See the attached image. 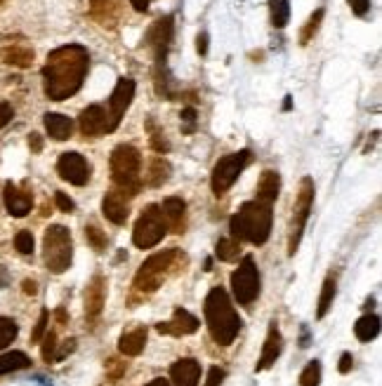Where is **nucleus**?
I'll use <instances>...</instances> for the list:
<instances>
[{"label":"nucleus","instance_id":"nucleus-45","mask_svg":"<svg viewBox=\"0 0 382 386\" xmlns=\"http://www.w3.org/2000/svg\"><path fill=\"white\" fill-rule=\"evenodd\" d=\"M59 346V344H57ZM76 351V339H66L64 344L59 346V351H54V360H64L69 353Z\"/></svg>","mask_w":382,"mask_h":386},{"label":"nucleus","instance_id":"nucleus-38","mask_svg":"<svg viewBox=\"0 0 382 386\" xmlns=\"http://www.w3.org/2000/svg\"><path fill=\"white\" fill-rule=\"evenodd\" d=\"M85 238L95 250H104L107 247V236H104L97 226H85Z\"/></svg>","mask_w":382,"mask_h":386},{"label":"nucleus","instance_id":"nucleus-44","mask_svg":"<svg viewBox=\"0 0 382 386\" xmlns=\"http://www.w3.org/2000/svg\"><path fill=\"white\" fill-rule=\"evenodd\" d=\"M182 121L187 123V125H184V132H194L196 130V109L194 107H187L182 111Z\"/></svg>","mask_w":382,"mask_h":386},{"label":"nucleus","instance_id":"nucleus-47","mask_svg":"<svg viewBox=\"0 0 382 386\" xmlns=\"http://www.w3.org/2000/svg\"><path fill=\"white\" fill-rule=\"evenodd\" d=\"M349 8L356 17H363L368 10H371V0H349Z\"/></svg>","mask_w":382,"mask_h":386},{"label":"nucleus","instance_id":"nucleus-19","mask_svg":"<svg viewBox=\"0 0 382 386\" xmlns=\"http://www.w3.org/2000/svg\"><path fill=\"white\" fill-rule=\"evenodd\" d=\"M201 363L196 358H180L170 367V386H199Z\"/></svg>","mask_w":382,"mask_h":386},{"label":"nucleus","instance_id":"nucleus-34","mask_svg":"<svg viewBox=\"0 0 382 386\" xmlns=\"http://www.w3.org/2000/svg\"><path fill=\"white\" fill-rule=\"evenodd\" d=\"M319 382H321V363H319V360H312V363H307V367L302 370L300 386H319Z\"/></svg>","mask_w":382,"mask_h":386},{"label":"nucleus","instance_id":"nucleus-40","mask_svg":"<svg viewBox=\"0 0 382 386\" xmlns=\"http://www.w3.org/2000/svg\"><path fill=\"white\" fill-rule=\"evenodd\" d=\"M125 370H128V363H121L119 358H109L107 360V377L111 379V382L121 379L123 375H125Z\"/></svg>","mask_w":382,"mask_h":386},{"label":"nucleus","instance_id":"nucleus-30","mask_svg":"<svg viewBox=\"0 0 382 386\" xmlns=\"http://www.w3.org/2000/svg\"><path fill=\"white\" fill-rule=\"evenodd\" d=\"M29 365H31V358L24 351H10V353H5V356H0V375L26 370Z\"/></svg>","mask_w":382,"mask_h":386},{"label":"nucleus","instance_id":"nucleus-22","mask_svg":"<svg viewBox=\"0 0 382 386\" xmlns=\"http://www.w3.org/2000/svg\"><path fill=\"white\" fill-rule=\"evenodd\" d=\"M146 337H149V332H146L144 325H137V327H130L125 330V332L121 334L119 339V351L123 356H139L142 351H144L146 346Z\"/></svg>","mask_w":382,"mask_h":386},{"label":"nucleus","instance_id":"nucleus-8","mask_svg":"<svg viewBox=\"0 0 382 386\" xmlns=\"http://www.w3.org/2000/svg\"><path fill=\"white\" fill-rule=\"evenodd\" d=\"M248 163H250V151H248V148L220 158L217 165L213 167V174H211V186H213L215 196H222V193L229 191L234 186V182L241 177V172L245 170V165H248Z\"/></svg>","mask_w":382,"mask_h":386},{"label":"nucleus","instance_id":"nucleus-26","mask_svg":"<svg viewBox=\"0 0 382 386\" xmlns=\"http://www.w3.org/2000/svg\"><path fill=\"white\" fill-rule=\"evenodd\" d=\"M0 57H3L5 64H10V66L26 68V66H31V61H33V49L22 47V45H12V47L0 49Z\"/></svg>","mask_w":382,"mask_h":386},{"label":"nucleus","instance_id":"nucleus-41","mask_svg":"<svg viewBox=\"0 0 382 386\" xmlns=\"http://www.w3.org/2000/svg\"><path fill=\"white\" fill-rule=\"evenodd\" d=\"M47 318H50V311L43 309L40 316H38V323H36L33 332H31V341H40L43 339V334L47 332Z\"/></svg>","mask_w":382,"mask_h":386},{"label":"nucleus","instance_id":"nucleus-56","mask_svg":"<svg viewBox=\"0 0 382 386\" xmlns=\"http://www.w3.org/2000/svg\"><path fill=\"white\" fill-rule=\"evenodd\" d=\"M291 99H293V97H286V104H283V109H286V111L293 109V102H291Z\"/></svg>","mask_w":382,"mask_h":386},{"label":"nucleus","instance_id":"nucleus-51","mask_svg":"<svg viewBox=\"0 0 382 386\" xmlns=\"http://www.w3.org/2000/svg\"><path fill=\"white\" fill-rule=\"evenodd\" d=\"M29 144H31V148H33V151H40V148H43V141H40V134H31L29 137Z\"/></svg>","mask_w":382,"mask_h":386},{"label":"nucleus","instance_id":"nucleus-52","mask_svg":"<svg viewBox=\"0 0 382 386\" xmlns=\"http://www.w3.org/2000/svg\"><path fill=\"white\" fill-rule=\"evenodd\" d=\"M149 3H151V0H130V5H132V8L137 10V12H146V8H149Z\"/></svg>","mask_w":382,"mask_h":386},{"label":"nucleus","instance_id":"nucleus-1","mask_svg":"<svg viewBox=\"0 0 382 386\" xmlns=\"http://www.w3.org/2000/svg\"><path fill=\"white\" fill-rule=\"evenodd\" d=\"M90 66V54L83 45H61L47 54L43 66V85L52 102H64L83 87Z\"/></svg>","mask_w":382,"mask_h":386},{"label":"nucleus","instance_id":"nucleus-17","mask_svg":"<svg viewBox=\"0 0 382 386\" xmlns=\"http://www.w3.org/2000/svg\"><path fill=\"white\" fill-rule=\"evenodd\" d=\"M78 123H81V132L85 137H100L104 132H109L107 109L100 107V104H90L88 109H83Z\"/></svg>","mask_w":382,"mask_h":386},{"label":"nucleus","instance_id":"nucleus-33","mask_svg":"<svg viewBox=\"0 0 382 386\" xmlns=\"http://www.w3.org/2000/svg\"><path fill=\"white\" fill-rule=\"evenodd\" d=\"M17 332H20V327H17V323L12 318H5V316H0V351H3L5 346L12 344L17 337Z\"/></svg>","mask_w":382,"mask_h":386},{"label":"nucleus","instance_id":"nucleus-4","mask_svg":"<svg viewBox=\"0 0 382 386\" xmlns=\"http://www.w3.org/2000/svg\"><path fill=\"white\" fill-rule=\"evenodd\" d=\"M139 167H142V155L137 148L130 144L116 146L114 153H111V172H114L116 189L128 193L130 198L137 196V191L142 189Z\"/></svg>","mask_w":382,"mask_h":386},{"label":"nucleus","instance_id":"nucleus-53","mask_svg":"<svg viewBox=\"0 0 382 386\" xmlns=\"http://www.w3.org/2000/svg\"><path fill=\"white\" fill-rule=\"evenodd\" d=\"M144 386H170L168 379H163V377H156V379H151L149 384H144Z\"/></svg>","mask_w":382,"mask_h":386},{"label":"nucleus","instance_id":"nucleus-2","mask_svg":"<svg viewBox=\"0 0 382 386\" xmlns=\"http://www.w3.org/2000/svg\"><path fill=\"white\" fill-rule=\"evenodd\" d=\"M203 314H206V325L211 337L215 339V344L220 346H229L234 344V339L238 337V330H241V318L231 307V300L227 295L224 288L215 285L208 292L206 304H203Z\"/></svg>","mask_w":382,"mask_h":386},{"label":"nucleus","instance_id":"nucleus-9","mask_svg":"<svg viewBox=\"0 0 382 386\" xmlns=\"http://www.w3.org/2000/svg\"><path fill=\"white\" fill-rule=\"evenodd\" d=\"M231 292L241 307H250L260 297V271L250 254L243 257L238 269L231 273Z\"/></svg>","mask_w":382,"mask_h":386},{"label":"nucleus","instance_id":"nucleus-15","mask_svg":"<svg viewBox=\"0 0 382 386\" xmlns=\"http://www.w3.org/2000/svg\"><path fill=\"white\" fill-rule=\"evenodd\" d=\"M199 318L194 314H189L187 309H175L170 321L158 323L156 330L161 334H170V337H184V334H194L199 330Z\"/></svg>","mask_w":382,"mask_h":386},{"label":"nucleus","instance_id":"nucleus-21","mask_svg":"<svg viewBox=\"0 0 382 386\" xmlns=\"http://www.w3.org/2000/svg\"><path fill=\"white\" fill-rule=\"evenodd\" d=\"M5 208L12 217H26L33 208L31 193L17 189L15 184H5Z\"/></svg>","mask_w":382,"mask_h":386},{"label":"nucleus","instance_id":"nucleus-55","mask_svg":"<svg viewBox=\"0 0 382 386\" xmlns=\"http://www.w3.org/2000/svg\"><path fill=\"white\" fill-rule=\"evenodd\" d=\"M57 321L59 323H66V311L64 309H57Z\"/></svg>","mask_w":382,"mask_h":386},{"label":"nucleus","instance_id":"nucleus-11","mask_svg":"<svg viewBox=\"0 0 382 386\" xmlns=\"http://www.w3.org/2000/svg\"><path fill=\"white\" fill-rule=\"evenodd\" d=\"M132 99H135V80L132 78H119V83H116L114 92H111L109 109H107L109 132H114V130L119 128L121 118L125 116V111L132 104Z\"/></svg>","mask_w":382,"mask_h":386},{"label":"nucleus","instance_id":"nucleus-29","mask_svg":"<svg viewBox=\"0 0 382 386\" xmlns=\"http://www.w3.org/2000/svg\"><path fill=\"white\" fill-rule=\"evenodd\" d=\"M335 295H337V280L328 276L323 280V288H321V297H319V309H316V318L321 321L326 318V314L330 311L333 302H335Z\"/></svg>","mask_w":382,"mask_h":386},{"label":"nucleus","instance_id":"nucleus-18","mask_svg":"<svg viewBox=\"0 0 382 386\" xmlns=\"http://www.w3.org/2000/svg\"><path fill=\"white\" fill-rule=\"evenodd\" d=\"M283 351V337H281V330H279V323L272 321L269 323V330H267V339H264V346H262V356L257 360L255 370L262 372V370H269L276 358L281 356Z\"/></svg>","mask_w":382,"mask_h":386},{"label":"nucleus","instance_id":"nucleus-39","mask_svg":"<svg viewBox=\"0 0 382 386\" xmlns=\"http://www.w3.org/2000/svg\"><path fill=\"white\" fill-rule=\"evenodd\" d=\"M15 247L17 252L22 254H31L33 252V236H31V231H20L15 236Z\"/></svg>","mask_w":382,"mask_h":386},{"label":"nucleus","instance_id":"nucleus-36","mask_svg":"<svg viewBox=\"0 0 382 386\" xmlns=\"http://www.w3.org/2000/svg\"><path fill=\"white\" fill-rule=\"evenodd\" d=\"M54 351H57V332L50 330V332L43 334V348H40V356L45 363H54Z\"/></svg>","mask_w":382,"mask_h":386},{"label":"nucleus","instance_id":"nucleus-16","mask_svg":"<svg viewBox=\"0 0 382 386\" xmlns=\"http://www.w3.org/2000/svg\"><path fill=\"white\" fill-rule=\"evenodd\" d=\"M102 213L111 224H125L128 217H130V196L123 193L119 189L109 191L102 201Z\"/></svg>","mask_w":382,"mask_h":386},{"label":"nucleus","instance_id":"nucleus-42","mask_svg":"<svg viewBox=\"0 0 382 386\" xmlns=\"http://www.w3.org/2000/svg\"><path fill=\"white\" fill-rule=\"evenodd\" d=\"M224 377H227V372H224V367H211L208 370V377H206V386H220L222 382H224Z\"/></svg>","mask_w":382,"mask_h":386},{"label":"nucleus","instance_id":"nucleus-32","mask_svg":"<svg viewBox=\"0 0 382 386\" xmlns=\"http://www.w3.org/2000/svg\"><path fill=\"white\" fill-rule=\"evenodd\" d=\"M291 20V5L288 0H272V22L276 29H283Z\"/></svg>","mask_w":382,"mask_h":386},{"label":"nucleus","instance_id":"nucleus-49","mask_svg":"<svg viewBox=\"0 0 382 386\" xmlns=\"http://www.w3.org/2000/svg\"><path fill=\"white\" fill-rule=\"evenodd\" d=\"M196 49H199L201 57L208 54V33H199V38H196Z\"/></svg>","mask_w":382,"mask_h":386},{"label":"nucleus","instance_id":"nucleus-46","mask_svg":"<svg viewBox=\"0 0 382 386\" xmlns=\"http://www.w3.org/2000/svg\"><path fill=\"white\" fill-rule=\"evenodd\" d=\"M12 118H15V111H12V107L8 102H3V99H0V128L8 125Z\"/></svg>","mask_w":382,"mask_h":386},{"label":"nucleus","instance_id":"nucleus-28","mask_svg":"<svg viewBox=\"0 0 382 386\" xmlns=\"http://www.w3.org/2000/svg\"><path fill=\"white\" fill-rule=\"evenodd\" d=\"M168 179H170V163L158 155V158H153L151 165H149V172H146V184L153 186V189H158V186H163Z\"/></svg>","mask_w":382,"mask_h":386},{"label":"nucleus","instance_id":"nucleus-27","mask_svg":"<svg viewBox=\"0 0 382 386\" xmlns=\"http://www.w3.org/2000/svg\"><path fill=\"white\" fill-rule=\"evenodd\" d=\"M354 334L359 341H371L380 334V318L375 314H366L361 316L359 321H356L354 325Z\"/></svg>","mask_w":382,"mask_h":386},{"label":"nucleus","instance_id":"nucleus-7","mask_svg":"<svg viewBox=\"0 0 382 386\" xmlns=\"http://www.w3.org/2000/svg\"><path fill=\"white\" fill-rule=\"evenodd\" d=\"M165 231H168V226H165L161 205H149V208L139 215L137 224H135L132 242L139 250H151V247H156L158 242L163 240Z\"/></svg>","mask_w":382,"mask_h":386},{"label":"nucleus","instance_id":"nucleus-10","mask_svg":"<svg viewBox=\"0 0 382 386\" xmlns=\"http://www.w3.org/2000/svg\"><path fill=\"white\" fill-rule=\"evenodd\" d=\"M312 203H314V182L310 177H305L300 182V191L298 198H295V208H293V224H291V240H288V254L298 252L302 231L307 226V219H310L312 213Z\"/></svg>","mask_w":382,"mask_h":386},{"label":"nucleus","instance_id":"nucleus-35","mask_svg":"<svg viewBox=\"0 0 382 386\" xmlns=\"http://www.w3.org/2000/svg\"><path fill=\"white\" fill-rule=\"evenodd\" d=\"M146 128H149V132H151V148H153V151H156V153H168L170 144H168V139H165L163 130H158L153 121L146 123Z\"/></svg>","mask_w":382,"mask_h":386},{"label":"nucleus","instance_id":"nucleus-57","mask_svg":"<svg viewBox=\"0 0 382 386\" xmlns=\"http://www.w3.org/2000/svg\"><path fill=\"white\" fill-rule=\"evenodd\" d=\"M0 3H3V0H0Z\"/></svg>","mask_w":382,"mask_h":386},{"label":"nucleus","instance_id":"nucleus-31","mask_svg":"<svg viewBox=\"0 0 382 386\" xmlns=\"http://www.w3.org/2000/svg\"><path fill=\"white\" fill-rule=\"evenodd\" d=\"M215 254H217L220 261H234L241 254V240L236 238H220L217 245H215Z\"/></svg>","mask_w":382,"mask_h":386},{"label":"nucleus","instance_id":"nucleus-50","mask_svg":"<svg viewBox=\"0 0 382 386\" xmlns=\"http://www.w3.org/2000/svg\"><path fill=\"white\" fill-rule=\"evenodd\" d=\"M24 292H26V295H38V285H36V280H24Z\"/></svg>","mask_w":382,"mask_h":386},{"label":"nucleus","instance_id":"nucleus-23","mask_svg":"<svg viewBox=\"0 0 382 386\" xmlns=\"http://www.w3.org/2000/svg\"><path fill=\"white\" fill-rule=\"evenodd\" d=\"M279 191H281V177L276 170H264L260 182H257V201L260 203H267L272 205L276 198H279Z\"/></svg>","mask_w":382,"mask_h":386},{"label":"nucleus","instance_id":"nucleus-43","mask_svg":"<svg viewBox=\"0 0 382 386\" xmlns=\"http://www.w3.org/2000/svg\"><path fill=\"white\" fill-rule=\"evenodd\" d=\"M54 203H57V208L61 210V213H73L76 210V203L71 201L66 193H61V191H57L54 193Z\"/></svg>","mask_w":382,"mask_h":386},{"label":"nucleus","instance_id":"nucleus-6","mask_svg":"<svg viewBox=\"0 0 382 386\" xmlns=\"http://www.w3.org/2000/svg\"><path fill=\"white\" fill-rule=\"evenodd\" d=\"M43 261L52 273H64L69 271L73 261V240L69 229L54 224L45 231L43 238Z\"/></svg>","mask_w":382,"mask_h":386},{"label":"nucleus","instance_id":"nucleus-3","mask_svg":"<svg viewBox=\"0 0 382 386\" xmlns=\"http://www.w3.org/2000/svg\"><path fill=\"white\" fill-rule=\"evenodd\" d=\"M231 238L248 240L252 245H262L267 242L272 233V205L250 201L238 208V213L229 219Z\"/></svg>","mask_w":382,"mask_h":386},{"label":"nucleus","instance_id":"nucleus-5","mask_svg":"<svg viewBox=\"0 0 382 386\" xmlns=\"http://www.w3.org/2000/svg\"><path fill=\"white\" fill-rule=\"evenodd\" d=\"M177 259H182V252L177 250V247L158 252V254H151V257L139 266L137 276H135V290L144 292V295L158 290L163 285V280L168 278V273L175 269Z\"/></svg>","mask_w":382,"mask_h":386},{"label":"nucleus","instance_id":"nucleus-13","mask_svg":"<svg viewBox=\"0 0 382 386\" xmlns=\"http://www.w3.org/2000/svg\"><path fill=\"white\" fill-rule=\"evenodd\" d=\"M170 43H172V17H163V20L153 22V26L146 33V45L151 47L156 64H165Z\"/></svg>","mask_w":382,"mask_h":386},{"label":"nucleus","instance_id":"nucleus-48","mask_svg":"<svg viewBox=\"0 0 382 386\" xmlns=\"http://www.w3.org/2000/svg\"><path fill=\"white\" fill-rule=\"evenodd\" d=\"M352 365H354V358H352V353H349V351H344L342 356H340V365H337V370H340L342 375H347V372L352 370Z\"/></svg>","mask_w":382,"mask_h":386},{"label":"nucleus","instance_id":"nucleus-25","mask_svg":"<svg viewBox=\"0 0 382 386\" xmlns=\"http://www.w3.org/2000/svg\"><path fill=\"white\" fill-rule=\"evenodd\" d=\"M45 130L52 139L64 141L73 132V121L64 114H45Z\"/></svg>","mask_w":382,"mask_h":386},{"label":"nucleus","instance_id":"nucleus-20","mask_svg":"<svg viewBox=\"0 0 382 386\" xmlns=\"http://www.w3.org/2000/svg\"><path fill=\"white\" fill-rule=\"evenodd\" d=\"M161 213L165 219V226L170 229L172 233H182L184 226H187V203L177 196L165 198L161 205Z\"/></svg>","mask_w":382,"mask_h":386},{"label":"nucleus","instance_id":"nucleus-14","mask_svg":"<svg viewBox=\"0 0 382 386\" xmlns=\"http://www.w3.org/2000/svg\"><path fill=\"white\" fill-rule=\"evenodd\" d=\"M104 302H107V280L104 276H95L85 288V318H88L90 327H95V323L100 321Z\"/></svg>","mask_w":382,"mask_h":386},{"label":"nucleus","instance_id":"nucleus-12","mask_svg":"<svg viewBox=\"0 0 382 386\" xmlns=\"http://www.w3.org/2000/svg\"><path fill=\"white\" fill-rule=\"evenodd\" d=\"M57 172L73 186H85L90 179V165L81 153H61L57 160Z\"/></svg>","mask_w":382,"mask_h":386},{"label":"nucleus","instance_id":"nucleus-54","mask_svg":"<svg viewBox=\"0 0 382 386\" xmlns=\"http://www.w3.org/2000/svg\"><path fill=\"white\" fill-rule=\"evenodd\" d=\"M8 283H10V278H8V273H5V266H0V288H8Z\"/></svg>","mask_w":382,"mask_h":386},{"label":"nucleus","instance_id":"nucleus-24","mask_svg":"<svg viewBox=\"0 0 382 386\" xmlns=\"http://www.w3.org/2000/svg\"><path fill=\"white\" fill-rule=\"evenodd\" d=\"M90 15L102 26L114 29L119 22V5H116V0H90Z\"/></svg>","mask_w":382,"mask_h":386},{"label":"nucleus","instance_id":"nucleus-37","mask_svg":"<svg viewBox=\"0 0 382 386\" xmlns=\"http://www.w3.org/2000/svg\"><path fill=\"white\" fill-rule=\"evenodd\" d=\"M321 20H323V10H316L314 15L310 17V22H307V26L305 31H302V36H300V43L302 45H307V43L312 40V36L316 33L319 26H321Z\"/></svg>","mask_w":382,"mask_h":386}]
</instances>
